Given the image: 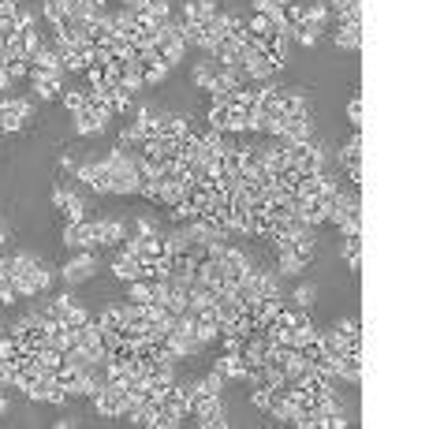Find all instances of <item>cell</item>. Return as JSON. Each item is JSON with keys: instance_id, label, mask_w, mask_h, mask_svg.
I'll return each instance as SVG.
<instances>
[{"instance_id": "6da1fadb", "label": "cell", "mask_w": 429, "mask_h": 429, "mask_svg": "<svg viewBox=\"0 0 429 429\" xmlns=\"http://www.w3.org/2000/svg\"><path fill=\"white\" fill-rule=\"evenodd\" d=\"M187 418H194L198 426H213V429H224V426H228L221 396H213V392H198L194 385H190V403H187Z\"/></svg>"}, {"instance_id": "7a4b0ae2", "label": "cell", "mask_w": 429, "mask_h": 429, "mask_svg": "<svg viewBox=\"0 0 429 429\" xmlns=\"http://www.w3.org/2000/svg\"><path fill=\"white\" fill-rule=\"evenodd\" d=\"M288 164L299 172V176H314V172L325 168V153H321V146H317L314 139L288 142Z\"/></svg>"}, {"instance_id": "3957f363", "label": "cell", "mask_w": 429, "mask_h": 429, "mask_svg": "<svg viewBox=\"0 0 429 429\" xmlns=\"http://www.w3.org/2000/svg\"><path fill=\"white\" fill-rule=\"evenodd\" d=\"M34 120V105L23 97H0V134H19Z\"/></svg>"}, {"instance_id": "277c9868", "label": "cell", "mask_w": 429, "mask_h": 429, "mask_svg": "<svg viewBox=\"0 0 429 429\" xmlns=\"http://www.w3.org/2000/svg\"><path fill=\"white\" fill-rule=\"evenodd\" d=\"M131 407H134V399L127 396L123 388H112V385H105L94 396V410L101 418H127V415H131Z\"/></svg>"}, {"instance_id": "5b68a950", "label": "cell", "mask_w": 429, "mask_h": 429, "mask_svg": "<svg viewBox=\"0 0 429 429\" xmlns=\"http://www.w3.org/2000/svg\"><path fill=\"white\" fill-rule=\"evenodd\" d=\"M68 250H97L101 235H97V221H79V224H63V239Z\"/></svg>"}, {"instance_id": "8992f818", "label": "cell", "mask_w": 429, "mask_h": 429, "mask_svg": "<svg viewBox=\"0 0 429 429\" xmlns=\"http://www.w3.org/2000/svg\"><path fill=\"white\" fill-rule=\"evenodd\" d=\"M75 179L82 187H90L94 194H112V176H108V164L105 161H90L75 168Z\"/></svg>"}, {"instance_id": "52a82bcc", "label": "cell", "mask_w": 429, "mask_h": 429, "mask_svg": "<svg viewBox=\"0 0 429 429\" xmlns=\"http://www.w3.org/2000/svg\"><path fill=\"white\" fill-rule=\"evenodd\" d=\"M94 272H97L94 250H75V258H71L68 266H60V280L63 284H82V280H90Z\"/></svg>"}, {"instance_id": "ba28073f", "label": "cell", "mask_w": 429, "mask_h": 429, "mask_svg": "<svg viewBox=\"0 0 429 429\" xmlns=\"http://www.w3.org/2000/svg\"><path fill=\"white\" fill-rule=\"evenodd\" d=\"M187 131H190L187 116H176V112L157 116V127H153V134H157V139H164V142H183Z\"/></svg>"}, {"instance_id": "9c48e42d", "label": "cell", "mask_w": 429, "mask_h": 429, "mask_svg": "<svg viewBox=\"0 0 429 429\" xmlns=\"http://www.w3.org/2000/svg\"><path fill=\"white\" fill-rule=\"evenodd\" d=\"M71 120H75V134H82V139H86V134H101L108 127V116L97 112V108H82V112H75Z\"/></svg>"}, {"instance_id": "30bf717a", "label": "cell", "mask_w": 429, "mask_h": 429, "mask_svg": "<svg viewBox=\"0 0 429 429\" xmlns=\"http://www.w3.org/2000/svg\"><path fill=\"white\" fill-rule=\"evenodd\" d=\"M306 139H314V131H310V120L306 116H284V127H280V134H277V142H306Z\"/></svg>"}, {"instance_id": "8fae6325", "label": "cell", "mask_w": 429, "mask_h": 429, "mask_svg": "<svg viewBox=\"0 0 429 429\" xmlns=\"http://www.w3.org/2000/svg\"><path fill=\"white\" fill-rule=\"evenodd\" d=\"M213 370L221 373L224 381H243V373H246V359H243V355H232V351H221V359L213 362Z\"/></svg>"}, {"instance_id": "7c38bea8", "label": "cell", "mask_w": 429, "mask_h": 429, "mask_svg": "<svg viewBox=\"0 0 429 429\" xmlns=\"http://www.w3.org/2000/svg\"><path fill=\"white\" fill-rule=\"evenodd\" d=\"M340 164H343V172H359V168H362V131H355L351 139L343 142Z\"/></svg>"}, {"instance_id": "4fadbf2b", "label": "cell", "mask_w": 429, "mask_h": 429, "mask_svg": "<svg viewBox=\"0 0 429 429\" xmlns=\"http://www.w3.org/2000/svg\"><path fill=\"white\" fill-rule=\"evenodd\" d=\"M30 68H38V71H49V75H63L60 52L52 49V45H41V49L34 52V57H30Z\"/></svg>"}, {"instance_id": "5bb4252c", "label": "cell", "mask_w": 429, "mask_h": 429, "mask_svg": "<svg viewBox=\"0 0 429 429\" xmlns=\"http://www.w3.org/2000/svg\"><path fill=\"white\" fill-rule=\"evenodd\" d=\"M303 269H310V258H303V254H295V250H280L277 254V272H284V277H299Z\"/></svg>"}, {"instance_id": "9a60e30c", "label": "cell", "mask_w": 429, "mask_h": 429, "mask_svg": "<svg viewBox=\"0 0 429 429\" xmlns=\"http://www.w3.org/2000/svg\"><path fill=\"white\" fill-rule=\"evenodd\" d=\"M332 41L340 45L343 52H359L362 49V26H336Z\"/></svg>"}, {"instance_id": "2e32d148", "label": "cell", "mask_w": 429, "mask_h": 429, "mask_svg": "<svg viewBox=\"0 0 429 429\" xmlns=\"http://www.w3.org/2000/svg\"><path fill=\"white\" fill-rule=\"evenodd\" d=\"M97 235H101V246H120L123 235H127V224L123 221H97Z\"/></svg>"}, {"instance_id": "e0dca14e", "label": "cell", "mask_w": 429, "mask_h": 429, "mask_svg": "<svg viewBox=\"0 0 429 429\" xmlns=\"http://www.w3.org/2000/svg\"><path fill=\"white\" fill-rule=\"evenodd\" d=\"M280 116H306V101H303V94H295V90H280Z\"/></svg>"}, {"instance_id": "ac0fdd59", "label": "cell", "mask_w": 429, "mask_h": 429, "mask_svg": "<svg viewBox=\"0 0 429 429\" xmlns=\"http://www.w3.org/2000/svg\"><path fill=\"white\" fill-rule=\"evenodd\" d=\"M97 325H101V332L116 336V332H120V328L127 325V321H123V306H105L101 317H97Z\"/></svg>"}, {"instance_id": "d6986e66", "label": "cell", "mask_w": 429, "mask_h": 429, "mask_svg": "<svg viewBox=\"0 0 429 429\" xmlns=\"http://www.w3.org/2000/svg\"><path fill=\"white\" fill-rule=\"evenodd\" d=\"M60 217H63V224H79V221H86V206H82V198H79V194H71L68 202L60 206Z\"/></svg>"}, {"instance_id": "ffe728a7", "label": "cell", "mask_w": 429, "mask_h": 429, "mask_svg": "<svg viewBox=\"0 0 429 429\" xmlns=\"http://www.w3.org/2000/svg\"><path fill=\"white\" fill-rule=\"evenodd\" d=\"M340 254H343V261H348V269H351V272H359V269H362V239H343Z\"/></svg>"}, {"instance_id": "44dd1931", "label": "cell", "mask_w": 429, "mask_h": 429, "mask_svg": "<svg viewBox=\"0 0 429 429\" xmlns=\"http://www.w3.org/2000/svg\"><path fill=\"white\" fill-rule=\"evenodd\" d=\"M168 63H161V60H153V63H142V79H146V86H161L164 79H168Z\"/></svg>"}, {"instance_id": "7402d4cb", "label": "cell", "mask_w": 429, "mask_h": 429, "mask_svg": "<svg viewBox=\"0 0 429 429\" xmlns=\"http://www.w3.org/2000/svg\"><path fill=\"white\" fill-rule=\"evenodd\" d=\"M336 228H340L343 239H362V209H359V213H348Z\"/></svg>"}, {"instance_id": "603a6c76", "label": "cell", "mask_w": 429, "mask_h": 429, "mask_svg": "<svg viewBox=\"0 0 429 429\" xmlns=\"http://www.w3.org/2000/svg\"><path fill=\"white\" fill-rule=\"evenodd\" d=\"M41 19L49 26H60L63 19H68V12H63V0H45L41 4Z\"/></svg>"}, {"instance_id": "cb8c5ba5", "label": "cell", "mask_w": 429, "mask_h": 429, "mask_svg": "<svg viewBox=\"0 0 429 429\" xmlns=\"http://www.w3.org/2000/svg\"><path fill=\"white\" fill-rule=\"evenodd\" d=\"M60 101H63V108H68L71 116L82 112V108H86V86H82V90H63Z\"/></svg>"}, {"instance_id": "d4e9b609", "label": "cell", "mask_w": 429, "mask_h": 429, "mask_svg": "<svg viewBox=\"0 0 429 429\" xmlns=\"http://www.w3.org/2000/svg\"><path fill=\"white\" fill-rule=\"evenodd\" d=\"M127 299L131 303H150V280H127Z\"/></svg>"}, {"instance_id": "484cf974", "label": "cell", "mask_w": 429, "mask_h": 429, "mask_svg": "<svg viewBox=\"0 0 429 429\" xmlns=\"http://www.w3.org/2000/svg\"><path fill=\"white\" fill-rule=\"evenodd\" d=\"M269 26H272V23H269V15H258V12H254L250 19H246V34L261 41V38H266V30H269Z\"/></svg>"}, {"instance_id": "4316f807", "label": "cell", "mask_w": 429, "mask_h": 429, "mask_svg": "<svg viewBox=\"0 0 429 429\" xmlns=\"http://www.w3.org/2000/svg\"><path fill=\"white\" fill-rule=\"evenodd\" d=\"M131 108H134V94H131V90H112V112H131Z\"/></svg>"}, {"instance_id": "83f0119b", "label": "cell", "mask_w": 429, "mask_h": 429, "mask_svg": "<svg viewBox=\"0 0 429 429\" xmlns=\"http://www.w3.org/2000/svg\"><path fill=\"white\" fill-rule=\"evenodd\" d=\"M314 295H317V291L310 284H299L295 291H291V303H295L299 310H310V306H314Z\"/></svg>"}, {"instance_id": "f1b7e54d", "label": "cell", "mask_w": 429, "mask_h": 429, "mask_svg": "<svg viewBox=\"0 0 429 429\" xmlns=\"http://www.w3.org/2000/svg\"><path fill=\"white\" fill-rule=\"evenodd\" d=\"M60 321H63V325H68V328H71V332H75V328H82V325H86V321H90V314H86V310H82V306H71V310H68V314H63V317H60Z\"/></svg>"}, {"instance_id": "f546056e", "label": "cell", "mask_w": 429, "mask_h": 429, "mask_svg": "<svg viewBox=\"0 0 429 429\" xmlns=\"http://www.w3.org/2000/svg\"><path fill=\"white\" fill-rule=\"evenodd\" d=\"M19 351H23V343L15 340L12 332H8V336H0V359H15Z\"/></svg>"}, {"instance_id": "4dcf8cb0", "label": "cell", "mask_w": 429, "mask_h": 429, "mask_svg": "<svg viewBox=\"0 0 429 429\" xmlns=\"http://www.w3.org/2000/svg\"><path fill=\"white\" fill-rule=\"evenodd\" d=\"M221 385H224V377H221V373L213 370V373H209V377H202V381H198L194 388H198V392H213V396H221Z\"/></svg>"}, {"instance_id": "1f68e13d", "label": "cell", "mask_w": 429, "mask_h": 429, "mask_svg": "<svg viewBox=\"0 0 429 429\" xmlns=\"http://www.w3.org/2000/svg\"><path fill=\"white\" fill-rule=\"evenodd\" d=\"M348 123L355 131H362V97H351L348 101Z\"/></svg>"}, {"instance_id": "d6a6232c", "label": "cell", "mask_w": 429, "mask_h": 429, "mask_svg": "<svg viewBox=\"0 0 429 429\" xmlns=\"http://www.w3.org/2000/svg\"><path fill=\"white\" fill-rule=\"evenodd\" d=\"M71 306H75V303H71V295H60V299H52V303H49V310H45V314H49V317H63Z\"/></svg>"}, {"instance_id": "836d02e7", "label": "cell", "mask_w": 429, "mask_h": 429, "mask_svg": "<svg viewBox=\"0 0 429 429\" xmlns=\"http://www.w3.org/2000/svg\"><path fill=\"white\" fill-rule=\"evenodd\" d=\"M213 71H217V68H209V63H198V68H194V86H198V90H209Z\"/></svg>"}, {"instance_id": "e575fe53", "label": "cell", "mask_w": 429, "mask_h": 429, "mask_svg": "<svg viewBox=\"0 0 429 429\" xmlns=\"http://www.w3.org/2000/svg\"><path fill=\"white\" fill-rule=\"evenodd\" d=\"M8 75H12V82H19L30 75V60H8Z\"/></svg>"}, {"instance_id": "d590c367", "label": "cell", "mask_w": 429, "mask_h": 429, "mask_svg": "<svg viewBox=\"0 0 429 429\" xmlns=\"http://www.w3.org/2000/svg\"><path fill=\"white\" fill-rule=\"evenodd\" d=\"M250 403L261 410V415H266V407H269V388H261V385H254L250 388Z\"/></svg>"}, {"instance_id": "8d00e7d4", "label": "cell", "mask_w": 429, "mask_h": 429, "mask_svg": "<svg viewBox=\"0 0 429 429\" xmlns=\"http://www.w3.org/2000/svg\"><path fill=\"white\" fill-rule=\"evenodd\" d=\"M157 232V224L150 221V217H139V221H134V235H153Z\"/></svg>"}, {"instance_id": "74e56055", "label": "cell", "mask_w": 429, "mask_h": 429, "mask_svg": "<svg viewBox=\"0 0 429 429\" xmlns=\"http://www.w3.org/2000/svg\"><path fill=\"white\" fill-rule=\"evenodd\" d=\"M12 86V75H8V68H0V90H8Z\"/></svg>"}, {"instance_id": "f35d334b", "label": "cell", "mask_w": 429, "mask_h": 429, "mask_svg": "<svg viewBox=\"0 0 429 429\" xmlns=\"http://www.w3.org/2000/svg\"><path fill=\"white\" fill-rule=\"evenodd\" d=\"M4 410H8V399H4V392H0V415H4Z\"/></svg>"}]
</instances>
